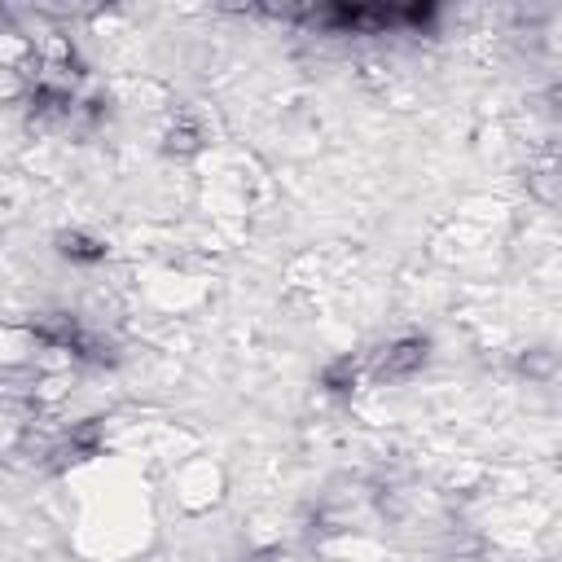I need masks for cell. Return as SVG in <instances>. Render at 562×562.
I'll return each instance as SVG.
<instances>
[{
  "instance_id": "cell-1",
  "label": "cell",
  "mask_w": 562,
  "mask_h": 562,
  "mask_svg": "<svg viewBox=\"0 0 562 562\" xmlns=\"http://www.w3.org/2000/svg\"><path fill=\"white\" fill-rule=\"evenodd\" d=\"M62 256L80 259V264H97V259H105V247L93 242V238H84V233H66L62 238Z\"/></svg>"
},
{
  "instance_id": "cell-2",
  "label": "cell",
  "mask_w": 562,
  "mask_h": 562,
  "mask_svg": "<svg viewBox=\"0 0 562 562\" xmlns=\"http://www.w3.org/2000/svg\"><path fill=\"white\" fill-rule=\"evenodd\" d=\"M422 356H426V343H400L391 356L382 360V373L396 378V373H405V369H413V365H422Z\"/></svg>"
}]
</instances>
